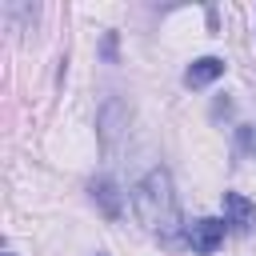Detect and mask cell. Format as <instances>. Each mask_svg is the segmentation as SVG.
I'll list each match as a JSON object with an SVG mask.
<instances>
[{"label": "cell", "mask_w": 256, "mask_h": 256, "mask_svg": "<svg viewBox=\"0 0 256 256\" xmlns=\"http://www.w3.org/2000/svg\"><path fill=\"white\" fill-rule=\"evenodd\" d=\"M132 208L140 216V224L156 236H176L180 224V208H176V192H172V176L164 168H152L136 188H132Z\"/></svg>", "instance_id": "6da1fadb"}, {"label": "cell", "mask_w": 256, "mask_h": 256, "mask_svg": "<svg viewBox=\"0 0 256 256\" xmlns=\"http://www.w3.org/2000/svg\"><path fill=\"white\" fill-rule=\"evenodd\" d=\"M184 240H188V248H192V252L208 256V252H216V248L224 244V220L204 216V220H196V224H188V228H184Z\"/></svg>", "instance_id": "7a4b0ae2"}, {"label": "cell", "mask_w": 256, "mask_h": 256, "mask_svg": "<svg viewBox=\"0 0 256 256\" xmlns=\"http://www.w3.org/2000/svg\"><path fill=\"white\" fill-rule=\"evenodd\" d=\"M224 224H232L236 232H248L252 224H256V208H252V200H244L240 192H224Z\"/></svg>", "instance_id": "3957f363"}, {"label": "cell", "mask_w": 256, "mask_h": 256, "mask_svg": "<svg viewBox=\"0 0 256 256\" xmlns=\"http://www.w3.org/2000/svg\"><path fill=\"white\" fill-rule=\"evenodd\" d=\"M220 76H224V60H220V56H200V60L188 64L184 84H188V88H204V84H212V80H220Z\"/></svg>", "instance_id": "277c9868"}, {"label": "cell", "mask_w": 256, "mask_h": 256, "mask_svg": "<svg viewBox=\"0 0 256 256\" xmlns=\"http://www.w3.org/2000/svg\"><path fill=\"white\" fill-rule=\"evenodd\" d=\"M92 196L100 200V208H104V216H112V220L120 216V196H116V188H112L108 180H96V184H92Z\"/></svg>", "instance_id": "5b68a950"}, {"label": "cell", "mask_w": 256, "mask_h": 256, "mask_svg": "<svg viewBox=\"0 0 256 256\" xmlns=\"http://www.w3.org/2000/svg\"><path fill=\"white\" fill-rule=\"evenodd\" d=\"M244 144H248V148L256 152V128H244Z\"/></svg>", "instance_id": "8992f818"}, {"label": "cell", "mask_w": 256, "mask_h": 256, "mask_svg": "<svg viewBox=\"0 0 256 256\" xmlns=\"http://www.w3.org/2000/svg\"><path fill=\"white\" fill-rule=\"evenodd\" d=\"M4 256H12V252H4Z\"/></svg>", "instance_id": "52a82bcc"}]
</instances>
